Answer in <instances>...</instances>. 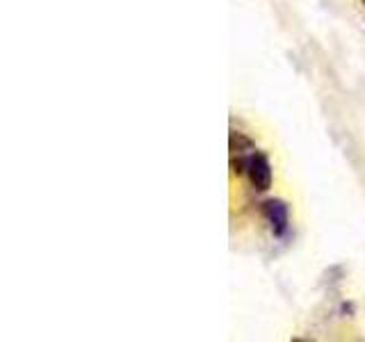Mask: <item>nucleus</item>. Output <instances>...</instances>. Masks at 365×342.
<instances>
[{"mask_svg":"<svg viewBox=\"0 0 365 342\" xmlns=\"http://www.w3.org/2000/svg\"><path fill=\"white\" fill-rule=\"evenodd\" d=\"M342 313H354V304H342Z\"/></svg>","mask_w":365,"mask_h":342,"instance_id":"4","label":"nucleus"},{"mask_svg":"<svg viewBox=\"0 0 365 342\" xmlns=\"http://www.w3.org/2000/svg\"><path fill=\"white\" fill-rule=\"evenodd\" d=\"M363 3H365V0H363Z\"/></svg>","mask_w":365,"mask_h":342,"instance_id":"5","label":"nucleus"},{"mask_svg":"<svg viewBox=\"0 0 365 342\" xmlns=\"http://www.w3.org/2000/svg\"><path fill=\"white\" fill-rule=\"evenodd\" d=\"M228 142H231V153L233 155H245L247 151H254V142H251L245 133L231 130V137H228Z\"/></svg>","mask_w":365,"mask_h":342,"instance_id":"3","label":"nucleus"},{"mask_svg":"<svg viewBox=\"0 0 365 342\" xmlns=\"http://www.w3.org/2000/svg\"><path fill=\"white\" fill-rule=\"evenodd\" d=\"M245 174L249 176L256 192H267L272 187V165H269V157L262 151H254L247 155Z\"/></svg>","mask_w":365,"mask_h":342,"instance_id":"1","label":"nucleus"},{"mask_svg":"<svg viewBox=\"0 0 365 342\" xmlns=\"http://www.w3.org/2000/svg\"><path fill=\"white\" fill-rule=\"evenodd\" d=\"M262 214L272 228L274 237H283L290 228V208L283 199H269L262 203Z\"/></svg>","mask_w":365,"mask_h":342,"instance_id":"2","label":"nucleus"}]
</instances>
